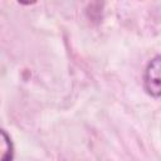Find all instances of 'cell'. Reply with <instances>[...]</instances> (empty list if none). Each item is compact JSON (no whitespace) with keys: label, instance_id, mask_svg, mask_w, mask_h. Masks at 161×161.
<instances>
[{"label":"cell","instance_id":"cell-1","mask_svg":"<svg viewBox=\"0 0 161 161\" xmlns=\"http://www.w3.org/2000/svg\"><path fill=\"white\" fill-rule=\"evenodd\" d=\"M161 57L155 55L145 69L143 74V87L148 96L152 98H158L161 96Z\"/></svg>","mask_w":161,"mask_h":161},{"label":"cell","instance_id":"cell-2","mask_svg":"<svg viewBox=\"0 0 161 161\" xmlns=\"http://www.w3.org/2000/svg\"><path fill=\"white\" fill-rule=\"evenodd\" d=\"M14 145L10 135L0 127V161H13Z\"/></svg>","mask_w":161,"mask_h":161}]
</instances>
